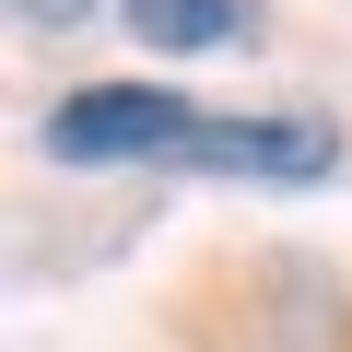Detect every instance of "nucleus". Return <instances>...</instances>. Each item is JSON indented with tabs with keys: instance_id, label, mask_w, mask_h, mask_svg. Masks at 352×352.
Segmentation results:
<instances>
[{
	"instance_id": "obj_1",
	"label": "nucleus",
	"mask_w": 352,
	"mask_h": 352,
	"mask_svg": "<svg viewBox=\"0 0 352 352\" xmlns=\"http://www.w3.org/2000/svg\"><path fill=\"white\" fill-rule=\"evenodd\" d=\"M200 106H176L164 82H82L47 106V153L59 164H141V153H188Z\"/></svg>"
},
{
	"instance_id": "obj_2",
	"label": "nucleus",
	"mask_w": 352,
	"mask_h": 352,
	"mask_svg": "<svg viewBox=\"0 0 352 352\" xmlns=\"http://www.w3.org/2000/svg\"><path fill=\"white\" fill-rule=\"evenodd\" d=\"M176 164H212V176H270V188H305V176L340 164V141L317 118H200V141Z\"/></svg>"
},
{
	"instance_id": "obj_3",
	"label": "nucleus",
	"mask_w": 352,
	"mask_h": 352,
	"mask_svg": "<svg viewBox=\"0 0 352 352\" xmlns=\"http://www.w3.org/2000/svg\"><path fill=\"white\" fill-rule=\"evenodd\" d=\"M129 36H153V47H235L247 0H129Z\"/></svg>"
},
{
	"instance_id": "obj_4",
	"label": "nucleus",
	"mask_w": 352,
	"mask_h": 352,
	"mask_svg": "<svg viewBox=\"0 0 352 352\" xmlns=\"http://www.w3.org/2000/svg\"><path fill=\"white\" fill-rule=\"evenodd\" d=\"M12 12H24V24H82L94 0H12Z\"/></svg>"
}]
</instances>
